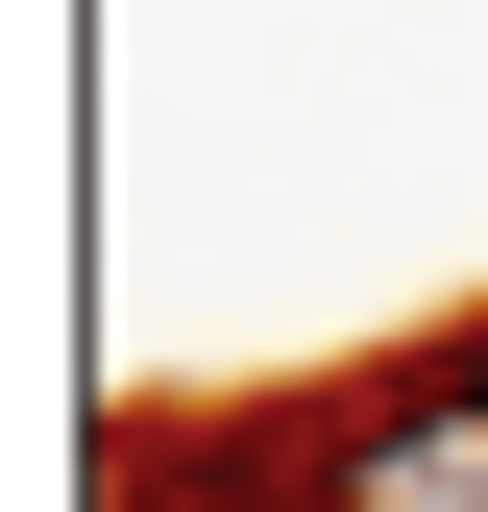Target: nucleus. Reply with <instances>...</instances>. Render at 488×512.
<instances>
[{
    "instance_id": "f257e3e1",
    "label": "nucleus",
    "mask_w": 488,
    "mask_h": 512,
    "mask_svg": "<svg viewBox=\"0 0 488 512\" xmlns=\"http://www.w3.org/2000/svg\"><path fill=\"white\" fill-rule=\"evenodd\" d=\"M318 512H488V317L391 391H318Z\"/></svg>"
}]
</instances>
